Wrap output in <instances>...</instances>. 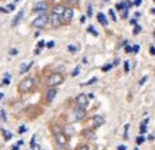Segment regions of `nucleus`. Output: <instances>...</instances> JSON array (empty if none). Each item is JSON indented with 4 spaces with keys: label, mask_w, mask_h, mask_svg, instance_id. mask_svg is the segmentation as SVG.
Wrapping results in <instances>:
<instances>
[{
    "label": "nucleus",
    "mask_w": 155,
    "mask_h": 150,
    "mask_svg": "<svg viewBox=\"0 0 155 150\" xmlns=\"http://www.w3.org/2000/svg\"><path fill=\"white\" fill-rule=\"evenodd\" d=\"M35 84H36V79H35V78L26 76V78H23V79L19 82V91L22 92V94H26V92L32 91Z\"/></svg>",
    "instance_id": "obj_1"
},
{
    "label": "nucleus",
    "mask_w": 155,
    "mask_h": 150,
    "mask_svg": "<svg viewBox=\"0 0 155 150\" xmlns=\"http://www.w3.org/2000/svg\"><path fill=\"white\" fill-rule=\"evenodd\" d=\"M53 136H55V140H56V144L59 146H65L68 144V136L65 134V131L59 127V125H53Z\"/></svg>",
    "instance_id": "obj_2"
},
{
    "label": "nucleus",
    "mask_w": 155,
    "mask_h": 150,
    "mask_svg": "<svg viewBox=\"0 0 155 150\" xmlns=\"http://www.w3.org/2000/svg\"><path fill=\"white\" fill-rule=\"evenodd\" d=\"M63 75L62 74H52L48 76V79H46V84L49 85V87H57V85H60V84L63 82Z\"/></svg>",
    "instance_id": "obj_3"
},
{
    "label": "nucleus",
    "mask_w": 155,
    "mask_h": 150,
    "mask_svg": "<svg viewBox=\"0 0 155 150\" xmlns=\"http://www.w3.org/2000/svg\"><path fill=\"white\" fill-rule=\"evenodd\" d=\"M48 20H49V16L46 15V13H40L39 16L36 17L35 20H33V27H37V29H42V27H45V26L48 25Z\"/></svg>",
    "instance_id": "obj_4"
},
{
    "label": "nucleus",
    "mask_w": 155,
    "mask_h": 150,
    "mask_svg": "<svg viewBox=\"0 0 155 150\" xmlns=\"http://www.w3.org/2000/svg\"><path fill=\"white\" fill-rule=\"evenodd\" d=\"M72 17H73V10L71 7H68L63 10V13H62V16H60V20H62V25L63 23H71L72 22Z\"/></svg>",
    "instance_id": "obj_5"
},
{
    "label": "nucleus",
    "mask_w": 155,
    "mask_h": 150,
    "mask_svg": "<svg viewBox=\"0 0 155 150\" xmlns=\"http://www.w3.org/2000/svg\"><path fill=\"white\" fill-rule=\"evenodd\" d=\"M75 101H76V104H78L81 108H85V107L89 104V97H88L86 94H79V95L75 98Z\"/></svg>",
    "instance_id": "obj_6"
},
{
    "label": "nucleus",
    "mask_w": 155,
    "mask_h": 150,
    "mask_svg": "<svg viewBox=\"0 0 155 150\" xmlns=\"http://www.w3.org/2000/svg\"><path fill=\"white\" fill-rule=\"evenodd\" d=\"M48 23H50V26L53 27V29H57L59 26L62 25V20H60V16H57L55 13H52L49 16V20H48Z\"/></svg>",
    "instance_id": "obj_7"
},
{
    "label": "nucleus",
    "mask_w": 155,
    "mask_h": 150,
    "mask_svg": "<svg viewBox=\"0 0 155 150\" xmlns=\"http://www.w3.org/2000/svg\"><path fill=\"white\" fill-rule=\"evenodd\" d=\"M104 123H105V120H104L102 116H93L90 118V127H92V128H96L99 125H102Z\"/></svg>",
    "instance_id": "obj_8"
},
{
    "label": "nucleus",
    "mask_w": 155,
    "mask_h": 150,
    "mask_svg": "<svg viewBox=\"0 0 155 150\" xmlns=\"http://www.w3.org/2000/svg\"><path fill=\"white\" fill-rule=\"evenodd\" d=\"M56 94H57V88H55V87H52L49 91H48V94H46V100H48V102H52V101L56 98Z\"/></svg>",
    "instance_id": "obj_9"
},
{
    "label": "nucleus",
    "mask_w": 155,
    "mask_h": 150,
    "mask_svg": "<svg viewBox=\"0 0 155 150\" xmlns=\"http://www.w3.org/2000/svg\"><path fill=\"white\" fill-rule=\"evenodd\" d=\"M46 9H48L46 1H37L33 10H35V12H46Z\"/></svg>",
    "instance_id": "obj_10"
},
{
    "label": "nucleus",
    "mask_w": 155,
    "mask_h": 150,
    "mask_svg": "<svg viewBox=\"0 0 155 150\" xmlns=\"http://www.w3.org/2000/svg\"><path fill=\"white\" fill-rule=\"evenodd\" d=\"M85 116H86V113H85V110H83V108H81V107H79L78 110H75V118H76L78 121L83 120V118H85Z\"/></svg>",
    "instance_id": "obj_11"
},
{
    "label": "nucleus",
    "mask_w": 155,
    "mask_h": 150,
    "mask_svg": "<svg viewBox=\"0 0 155 150\" xmlns=\"http://www.w3.org/2000/svg\"><path fill=\"white\" fill-rule=\"evenodd\" d=\"M63 10H65V7H63L62 4H56V6L53 7V10H52V13H55V15H57V16H62Z\"/></svg>",
    "instance_id": "obj_12"
},
{
    "label": "nucleus",
    "mask_w": 155,
    "mask_h": 150,
    "mask_svg": "<svg viewBox=\"0 0 155 150\" xmlns=\"http://www.w3.org/2000/svg\"><path fill=\"white\" fill-rule=\"evenodd\" d=\"M98 22L101 23L102 26H108V20H106V17H105V15L104 13H98Z\"/></svg>",
    "instance_id": "obj_13"
},
{
    "label": "nucleus",
    "mask_w": 155,
    "mask_h": 150,
    "mask_svg": "<svg viewBox=\"0 0 155 150\" xmlns=\"http://www.w3.org/2000/svg\"><path fill=\"white\" fill-rule=\"evenodd\" d=\"M33 64H35V62L32 61V62H27L26 65H23V67L20 68V74H25V72H27V71H29V69L33 67Z\"/></svg>",
    "instance_id": "obj_14"
},
{
    "label": "nucleus",
    "mask_w": 155,
    "mask_h": 150,
    "mask_svg": "<svg viewBox=\"0 0 155 150\" xmlns=\"http://www.w3.org/2000/svg\"><path fill=\"white\" fill-rule=\"evenodd\" d=\"M22 17H23V12L20 10V12H19V13H17V15H16V17L13 19V22H12V25H13V26H16L17 23H19V20H20Z\"/></svg>",
    "instance_id": "obj_15"
},
{
    "label": "nucleus",
    "mask_w": 155,
    "mask_h": 150,
    "mask_svg": "<svg viewBox=\"0 0 155 150\" xmlns=\"http://www.w3.org/2000/svg\"><path fill=\"white\" fill-rule=\"evenodd\" d=\"M10 84V75L4 74V79H3V85H9Z\"/></svg>",
    "instance_id": "obj_16"
},
{
    "label": "nucleus",
    "mask_w": 155,
    "mask_h": 150,
    "mask_svg": "<svg viewBox=\"0 0 155 150\" xmlns=\"http://www.w3.org/2000/svg\"><path fill=\"white\" fill-rule=\"evenodd\" d=\"M3 136H4V139H6V140H9V139H12V137H13V134L9 133V131H6V130H3Z\"/></svg>",
    "instance_id": "obj_17"
},
{
    "label": "nucleus",
    "mask_w": 155,
    "mask_h": 150,
    "mask_svg": "<svg viewBox=\"0 0 155 150\" xmlns=\"http://www.w3.org/2000/svg\"><path fill=\"white\" fill-rule=\"evenodd\" d=\"M88 32L92 33V35H95V36H98V32L95 30V27H93V26H89V27H88Z\"/></svg>",
    "instance_id": "obj_18"
},
{
    "label": "nucleus",
    "mask_w": 155,
    "mask_h": 150,
    "mask_svg": "<svg viewBox=\"0 0 155 150\" xmlns=\"http://www.w3.org/2000/svg\"><path fill=\"white\" fill-rule=\"evenodd\" d=\"M138 33H141V26L137 25L134 27V35H138Z\"/></svg>",
    "instance_id": "obj_19"
},
{
    "label": "nucleus",
    "mask_w": 155,
    "mask_h": 150,
    "mask_svg": "<svg viewBox=\"0 0 155 150\" xmlns=\"http://www.w3.org/2000/svg\"><path fill=\"white\" fill-rule=\"evenodd\" d=\"M79 72H81V67H76L73 69V72H72V76H76V75L79 74Z\"/></svg>",
    "instance_id": "obj_20"
},
{
    "label": "nucleus",
    "mask_w": 155,
    "mask_h": 150,
    "mask_svg": "<svg viewBox=\"0 0 155 150\" xmlns=\"http://www.w3.org/2000/svg\"><path fill=\"white\" fill-rule=\"evenodd\" d=\"M68 50H71V52L73 53V52H76V50H78V48H76V46H73V45H69V46H68Z\"/></svg>",
    "instance_id": "obj_21"
},
{
    "label": "nucleus",
    "mask_w": 155,
    "mask_h": 150,
    "mask_svg": "<svg viewBox=\"0 0 155 150\" xmlns=\"http://www.w3.org/2000/svg\"><path fill=\"white\" fill-rule=\"evenodd\" d=\"M139 50V45H135V46H132V53H138Z\"/></svg>",
    "instance_id": "obj_22"
},
{
    "label": "nucleus",
    "mask_w": 155,
    "mask_h": 150,
    "mask_svg": "<svg viewBox=\"0 0 155 150\" xmlns=\"http://www.w3.org/2000/svg\"><path fill=\"white\" fill-rule=\"evenodd\" d=\"M115 64H109V65H106V67H104L102 68V71H109V69H111V68L114 67Z\"/></svg>",
    "instance_id": "obj_23"
},
{
    "label": "nucleus",
    "mask_w": 155,
    "mask_h": 150,
    "mask_svg": "<svg viewBox=\"0 0 155 150\" xmlns=\"http://www.w3.org/2000/svg\"><path fill=\"white\" fill-rule=\"evenodd\" d=\"M144 140H145V139H144V136H139L138 139H137V144H141V143H144Z\"/></svg>",
    "instance_id": "obj_24"
},
{
    "label": "nucleus",
    "mask_w": 155,
    "mask_h": 150,
    "mask_svg": "<svg viewBox=\"0 0 155 150\" xmlns=\"http://www.w3.org/2000/svg\"><path fill=\"white\" fill-rule=\"evenodd\" d=\"M17 53H19V50H17L16 48H13V49H10V55H13V56H15V55H17Z\"/></svg>",
    "instance_id": "obj_25"
},
{
    "label": "nucleus",
    "mask_w": 155,
    "mask_h": 150,
    "mask_svg": "<svg viewBox=\"0 0 155 150\" xmlns=\"http://www.w3.org/2000/svg\"><path fill=\"white\" fill-rule=\"evenodd\" d=\"M92 12H93V9H92V4H89V7H88V16L92 17Z\"/></svg>",
    "instance_id": "obj_26"
},
{
    "label": "nucleus",
    "mask_w": 155,
    "mask_h": 150,
    "mask_svg": "<svg viewBox=\"0 0 155 150\" xmlns=\"http://www.w3.org/2000/svg\"><path fill=\"white\" fill-rule=\"evenodd\" d=\"M123 69H125V72H128V71H129V62H125V65H123Z\"/></svg>",
    "instance_id": "obj_27"
},
{
    "label": "nucleus",
    "mask_w": 155,
    "mask_h": 150,
    "mask_svg": "<svg viewBox=\"0 0 155 150\" xmlns=\"http://www.w3.org/2000/svg\"><path fill=\"white\" fill-rule=\"evenodd\" d=\"M149 53H151V55H155V46L154 45H151V48H149Z\"/></svg>",
    "instance_id": "obj_28"
},
{
    "label": "nucleus",
    "mask_w": 155,
    "mask_h": 150,
    "mask_svg": "<svg viewBox=\"0 0 155 150\" xmlns=\"http://www.w3.org/2000/svg\"><path fill=\"white\" fill-rule=\"evenodd\" d=\"M147 79H148V75H145V76H144V78H142V79L139 81V85H142V84H145V81H147Z\"/></svg>",
    "instance_id": "obj_29"
},
{
    "label": "nucleus",
    "mask_w": 155,
    "mask_h": 150,
    "mask_svg": "<svg viewBox=\"0 0 155 150\" xmlns=\"http://www.w3.org/2000/svg\"><path fill=\"white\" fill-rule=\"evenodd\" d=\"M15 9H16L15 4H7V9H6V10H15Z\"/></svg>",
    "instance_id": "obj_30"
},
{
    "label": "nucleus",
    "mask_w": 155,
    "mask_h": 150,
    "mask_svg": "<svg viewBox=\"0 0 155 150\" xmlns=\"http://www.w3.org/2000/svg\"><path fill=\"white\" fill-rule=\"evenodd\" d=\"M125 50H126V52H129V53H132V46L126 45V46H125Z\"/></svg>",
    "instance_id": "obj_31"
},
{
    "label": "nucleus",
    "mask_w": 155,
    "mask_h": 150,
    "mask_svg": "<svg viewBox=\"0 0 155 150\" xmlns=\"http://www.w3.org/2000/svg\"><path fill=\"white\" fill-rule=\"evenodd\" d=\"M148 123H149V118H145V120H142V124L141 125H148Z\"/></svg>",
    "instance_id": "obj_32"
},
{
    "label": "nucleus",
    "mask_w": 155,
    "mask_h": 150,
    "mask_svg": "<svg viewBox=\"0 0 155 150\" xmlns=\"http://www.w3.org/2000/svg\"><path fill=\"white\" fill-rule=\"evenodd\" d=\"M78 150H89V147H88L86 144H83V146H81V147H79Z\"/></svg>",
    "instance_id": "obj_33"
},
{
    "label": "nucleus",
    "mask_w": 155,
    "mask_h": 150,
    "mask_svg": "<svg viewBox=\"0 0 155 150\" xmlns=\"http://www.w3.org/2000/svg\"><path fill=\"white\" fill-rule=\"evenodd\" d=\"M145 131H147V125H141V133L144 134Z\"/></svg>",
    "instance_id": "obj_34"
},
{
    "label": "nucleus",
    "mask_w": 155,
    "mask_h": 150,
    "mask_svg": "<svg viewBox=\"0 0 155 150\" xmlns=\"http://www.w3.org/2000/svg\"><path fill=\"white\" fill-rule=\"evenodd\" d=\"M109 15L112 16V19H114V20H116V17H115V13H114V10H112V9L109 10Z\"/></svg>",
    "instance_id": "obj_35"
},
{
    "label": "nucleus",
    "mask_w": 155,
    "mask_h": 150,
    "mask_svg": "<svg viewBox=\"0 0 155 150\" xmlns=\"http://www.w3.org/2000/svg\"><path fill=\"white\" fill-rule=\"evenodd\" d=\"M45 45H46V42H45V41H40L39 43H37V46H39V48H42V46H45Z\"/></svg>",
    "instance_id": "obj_36"
},
{
    "label": "nucleus",
    "mask_w": 155,
    "mask_h": 150,
    "mask_svg": "<svg viewBox=\"0 0 155 150\" xmlns=\"http://www.w3.org/2000/svg\"><path fill=\"white\" fill-rule=\"evenodd\" d=\"M68 3H71V4H76L78 3V0H66Z\"/></svg>",
    "instance_id": "obj_37"
},
{
    "label": "nucleus",
    "mask_w": 155,
    "mask_h": 150,
    "mask_svg": "<svg viewBox=\"0 0 155 150\" xmlns=\"http://www.w3.org/2000/svg\"><path fill=\"white\" fill-rule=\"evenodd\" d=\"M141 1H142V0H134V4H135V6H139Z\"/></svg>",
    "instance_id": "obj_38"
},
{
    "label": "nucleus",
    "mask_w": 155,
    "mask_h": 150,
    "mask_svg": "<svg viewBox=\"0 0 155 150\" xmlns=\"http://www.w3.org/2000/svg\"><path fill=\"white\" fill-rule=\"evenodd\" d=\"M56 150H66V149H65V146H59V144H57V146H56Z\"/></svg>",
    "instance_id": "obj_39"
},
{
    "label": "nucleus",
    "mask_w": 155,
    "mask_h": 150,
    "mask_svg": "<svg viewBox=\"0 0 155 150\" xmlns=\"http://www.w3.org/2000/svg\"><path fill=\"white\" fill-rule=\"evenodd\" d=\"M23 131H26V127H25V125H23V127H20V128H19V133H23Z\"/></svg>",
    "instance_id": "obj_40"
},
{
    "label": "nucleus",
    "mask_w": 155,
    "mask_h": 150,
    "mask_svg": "<svg viewBox=\"0 0 155 150\" xmlns=\"http://www.w3.org/2000/svg\"><path fill=\"white\" fill-rule=\"evenodd\" d=\"M53 45H55V42H49V43H48V48H52Z\"/></svg>",
    "instance_id": "obj_41"
},
{
    "label": "nucleus",
    "mask_w": 155,
    "mask_h": 150,
    "mask_svg": "<svg viewBox=\"0 0 155 150\" xmlns=\"http://www.w3.org/2000/svg\"><path fill=\"white\" fill-rule=\"evenodd\" d=\"M125 149H126L125 146H119V147H118V150H125Z\"/></svg>",
    "instance_id": "obj_42"
},
{
    "label": "nucleus",
    "mask_w": 155,
    "mask_h": 150,
    "mask_svg": "<svg viewBox=\"0 0 155 150\" xmlns=\"http://www.w3.org/2000/svg\"><path fill=\"white\" fill-rule=\"evenodd\" d=\"M1 98H3V92H0V100H1Z\"/></svg>",
    "instance_id": "obj_43"
}]
</instances>
